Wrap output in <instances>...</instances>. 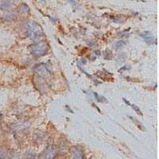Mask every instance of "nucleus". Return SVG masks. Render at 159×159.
Segmentation results:
<instances>
[{
  "label": "nucleus",
  "instance_id": "1",
  "mask_svg": "<svg viewBox=\"0 0 159 159\" xmlns=\"http://www.w3.org/2000/svg\"><path fill=\"white\" fill-rule=\"evenodd\" d=\"M27 34L33 42H40L45 36L42 26L35 22H30L27 24Z\"/></svg>",
  "mask_w": 159,
  "mask_h": 159
},
{
  "label": "nucleus",
  "instance_id": "2",
  "mask_svg": "<svg viewBox=\"0 0 159 159\" xmlns=\"http://www.w3.org/2000/svg\"><path fill=\"white\" fill-rule=\"evenodd\" d=\"M30 51L32 54L36 57H41L47 54L49 51V46L45 42H37L30 46Z\"/></svg>",
  "mask_w": 159,
  "mask_h": 159
},
{
  "label": "nucleus",
  "instance_id": "3",
  "mask_svg": "<svg viewBox=\"0 0 159 159\" xmlns=\"http://www.w3.org/2000/svg\"><path fill=\"white\" fill-rule=\"evenodd\" d=\"M34 72L38 76L42 78H47L50 75V72L45 65H39V66L36 67L34 69Z\"/></svg>",
  "mask_w": 159,
  "mask_h": 159
},
{
  "label": "nucleus",
  "instance_id": "4",
  "mask_svg": "<svg viewBox=\"0 0 159 159\" xmlns=\"http://www.w3.org/2000/svg\"><path fill=\"white\" fill-rule=\"evenodd\" d=\"M56 149L53 147H49L42 152V154H41V157L42 158H53L56 156Z\"/></svg>",
  "mask_w": 159,
  "mask_h": 159
},
{
  "label": "nucleus",
  "instance_id": "5",
  "mask_svg": "<svg viewBox=\"0 0 159 159\" xmlns=\"http://www.w3.org/2000/svg\"><path fill=\"white\" fill-rule=\"evenodd\" d=\"M16 0H2L0 3V9L2 11H9L15 5Z\"/></svg>",
  "mask_w": 159,
  "mask_h": 159
},
{
  "label": "nucleus",
  "instance_id": "6",
  "mask_svg": "<svg viewBox=\"0 0 159 159\" xmlns=\"http://www.w3.org/2000/svg\"><path fill=\"white\" fill-rule=\"evenodd\" d=\"M142 37L146 41L147 43L153 44V42H154V36L152 34V33L149 32V31H145L144 33H143Z\"/></svg>",
  "mask_w": 159,
  "mask_h": 159
},
{
  "label": "nucleus",
  "instance_id": "7",
  "mask_svg": "<svg viewBox=\"0 0 159 159\" xmlns=\"http://www.w3.org/2000/svg\"><path fill=\"white\" fill-rule=\"evenodd\" d=\"M72 156H73L74 158H82L83 157L82 150L79 147H73V149H72Z\"/></svg>",
  "mask_w": 159,
  "mask_h": 159
},
{
  "label": "nucleus",
  "instance_id": "8",
  "mask_svg": "<svg viewBox=\"0 0 159 159\" xmlns=\"http://www.w3.org/2000/svg\"><path fill=\"white\" fill-rule=\"evenodd\" d=\"M124 42L123 41H120V42H118L117 43H116L115 46H116V49H119V48H121L123 45H124Z\"/></svg>",
  "mask_w": 159,
  "mask_h": 159
},
{
  "label": "nucleus",
  "instance_id": "9",
  "mask_svg": "<svg viewBox=\"0 0 159 159\" xmlns=\"http://www.w3.org/2000/svg\"><path fill=\"white\" fill-rule=\"evenodd\" d=\"M132 107H133V109H134V110L136 111V112H137V113L140 114V109H139V107L136 106V105H132Z\"/></svg>",
  "mask_w": 159,
  "mask_h": 159
},
{
  "label": "nucleus",
  "instance_id": "10",
  "mask_svg": "<svg viewBox=\"0 0 159 159\" xmlns=\"http://www.w3.org/2000/svg\"><path fill=\"white\" fill-rule=\"evenodd\" d=\"M1 116H2V114H1V113H0V117H1Z\"/></svg>",
  "mask_w": 159,
  "mask_h": 159
}]
</instances>
